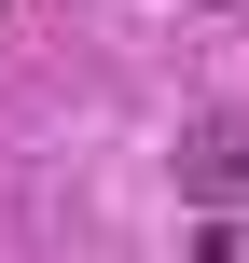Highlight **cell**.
I'll list each match as a JSON object with an SVG mask.
<instances>
[{
    "label": "cell",
    "instance_id": "obj_1",
    "mask_svg": "<svg viewBox=\"0 0 249 263\" xmlns=\"http://www.w3.org/2000/svg\"><path fill=\"white\" fill-rule=\"evenodd\" d=\"M180 194H194L208 222L249 194V111H194V125H180Z\"/></svg>",
    "mask_w": 249,
    "mask_h": 263
}]
</instances>
